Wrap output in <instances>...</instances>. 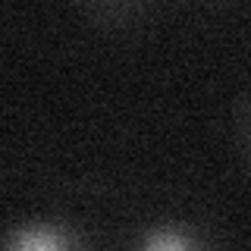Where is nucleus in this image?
Masks as SVG:
<instances>
[{
  "label": "nucleus",
  "instance_id": "obj_1",
  "mask_svg": "<svg viewBox=\"0 0 251 251\" xmlns=\"http://www.w3.org/2000/svg\"><path fill=\"white\" fill-rule=\"evenodd\" d=\"M88 242L85 226L63 214H31L3 232L6 251H78L88 248Z\"/></svg>",
  "mask_w": 251,
  "mask_h": 251
},
{
  "label": "nucleus",
  "instance_id": "obj_2",
  "mask_svg": "<svg viewBox=\"0 0 251 251\" xmlns=\"http://www.w3.org/2000/svg\"><path fill=\"white\" fill-rule=\"evenodd\" d=\"M129 245L138 251H198L214 245V239L207 235V226H201L198 220H185L179 214H160L138 223Z\"/></svg>",
  "mask_w": 251,
  "mask_h": 251
},
{
  "label": "nucleus",
  "instance_id": "obj_3",
  "mask_svg": "<svg viewBox=\"0 0 251 251\" xmlns=\"http://www.w3.org/2000/svg\"><path fill=\"white\" fill-rule=\"evenodd\" d=\"M85 16L100 28H132L141 25L154 0H78Z\"/></svg>",
  "mask_w": 251,
  "mask_h": 251
},
{
  "label": "nucleus",
  "instance_id": "obj_4",
  "mask_svg": "<svg viewBox=\"0 0 251 251\" xmlns=\"http://www.w3.org/2000/svg\"><path fill=\"white\" fill-rule=\"evenodd\" d=\"M232 129H235V145H239V154L245 160V167L251 170V88L239 98L232 113Z\"/></svg>",
  "mask_w": 251,
  "mask_h": 251
}]
</instances>
